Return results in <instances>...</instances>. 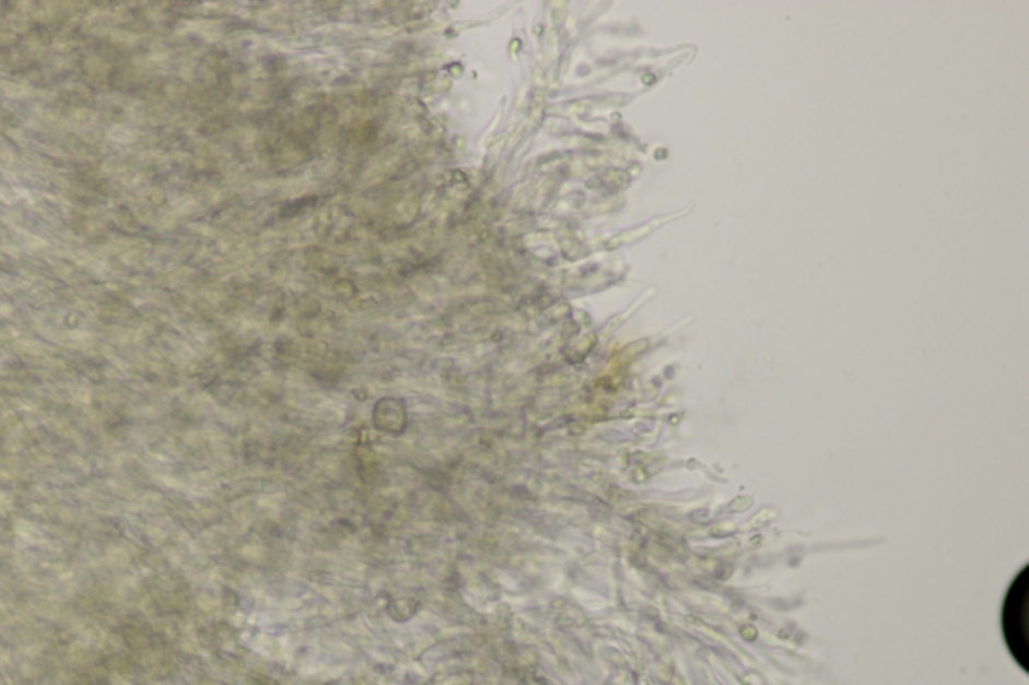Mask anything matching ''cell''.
Returning <instances> with one entry per match:
<instances>
[{
    "label": "cell",
    "instance_id": "obj_1",
    "mask_svg": "<svg viewBox=\"0 0 1029 685\" xmlns=\"http://www.w3.org/2000/svg\"><path fill=\"white\" fill-rule=\"evenodd\" d=\"M1026 598H1028L1026 571H1021L1005 601L1004 627L1009 649L1024 668H1026Z\"/></svg>",
    "mask_w": 1029,
    "mask_h": 685
}]
</instances>
